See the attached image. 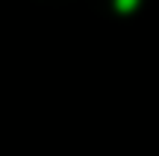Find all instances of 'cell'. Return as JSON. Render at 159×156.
<instances>
[{
	"instance_id": "obj_1",
	"label": "cell",
	"mask_w": 159,
	"mask_h": 156,
	"mask_svg": "<svg viewBox=\"0 0 159 156\" xmlns=\"http://www.w3.org/2000/svg\"><path fill=\"white\" fill-rule=\"evenodd\" d=\"M139 0H115V6H118V12H133L136 9Z\"/></svg>"
}]
</instances>
